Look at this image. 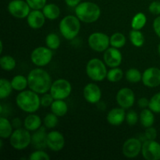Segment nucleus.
<instances>
[{"mask_svg":"<svg viewBox=\"0 0 160 160\" xmlns=\"http://www.w3.org/2000/svg\"><path fill=\"white\" fill-rule=\"evenodd\" d=\"M28 87L38 94L47 93L52 84L49 73L42 68L33 69L28 75Z\"/></svg>","mask_w":160,"mask_h":160,"instance_id":"f257e3e1","label":"nucleus"},{"mask_svg":"<svg viewBox=\"0 0 160 160\" xmlns=\"http://www.w3.org/2000/svg\"><path fill=\"white\" fill-rule=\"evenodd\" d=\"M17 106L22 111L28 113L37 112L41 106V98L38 94L32 90H23L16 98Z\"/></svg>","mask_w":160,"mask_h":160,"instance_id":"f03ea898","label":"nucleus"},{"mask_svg":"<svg viewBox=\"0 0 160 160\" xmlns=\"http://www.w3.org/2000/svg\"><path fill=\"white\" fill-rule=\"evenodd\" d=\"M75 15L81 22L92 23L99 19L101 9L92 2H81L75 7Z\"/></svg>","mask_w":160,"mask_h":160,"instance_id":"7ed1b4c3","label":"nucleus"},{"mask_svg":"<svg viewBox=\"0 0 160 160\" xmlns=\"http://www.w3.org/2000/svg\"><path fill=\"white\" fill-rule=\"evenodd\" d=\"M81 20L73 15L64 17L59 23L60 34L67 40H73L78 35L81 30Z\"/></svg>","mask_w":160,"mask_h":160,"instance_id":"20e7f679","label":"nucleus"},{"mask_svg":"<svg viewBox=\"0 0 160 160\" xmlns=\"http://www.w3.org/2000/svg\"><path fill=\"white\" fill-rule=\"evenodd\" d=\"M107 69L105 62L98 58H93L88 62L86 73L94 81H102L107 77Z\"/></svg>","mask_w":160,"mask_h":160,"instance_id":"39448f33","label":"nucleus"},{"mask_svg":"<svg viewBox=\"0 0 160 160\" xmlns=\"http://www.w3.org/2000/svg\"><path fill=\"white\" fill-rule=\"evenodd\" d=\"M32 135L26 128H17L13 131L9 138V144L16 150L21 151L28 148L31 144Z\"/></svg>","mask_w":160,"mask_h":160,"instance_id":"423d86ee","label":"nucleus"},{"mask_svg":"<svg viewBox=\"0 0 160 160\" xmlns=\"http://www.w3.org/2000/svg\"><path fill=\"white\" fill-rule=\"evenodd\" d=\"M72 92L71 84L66 79H58L52 82L50 88V94L54 99H66Z\"/></svg>","mask_w":160,"mask_h":160,"instance_id":"0eeeda50","label":"nucleus"},{"mask_svg":"<svg viewBox=\"0 0 160 160\" xmlns=\"http://www.w3.org/2000/svg\"><path fill=\"white\" fill-rule=\"evenodd\" d=\"M88 43L92 50L102 52L110 45V38L105 33L94 32L89 35Z\"/></svg>","mask_w":160,"mask_h":160,"instance_id":"6e6552de","label":"nucleus"},{"mask_svg":"<svg viewBox=\"0 0 160 160\" xmlns=\"http://www.w3.org/2000/svg\"><path fill=\"white\" fill-rule=\"evenodd\" d=\"M52 50L48 47L39 46L35 48L31 54V60L37 67H45L48 65L52 59Z\"/></svg>","mask_w":160,"mask_h":160,"instance_id":"1a4fd4ad","label":"nucleus"},{"mask_svg":"<svg viewBox=\"0 0 160 160\" xmlns=\"http://www.w3.org/2000/svg\"><path fill=\"white\" fill-rule=\"evenodd\" d=\"M7 9L10 15L15 18L24 19L29 15L31 8L24 0H12L8 4Z\"/></svg>","mask_w":160,"mask_h":160,"instance_id":"9d476101","label":"nucleus"},{"mask_svg":"<svg viewBox=\"0 0 160 160\" xmlns=\"http://www.w3.org/2000/svg\"><path fill=\"white\" fill-rule=\"evenodd\" d=\"M142 141L137 138H131L125 141L122 146V152L125 157L134 159L142 153Z\"/></svg>","mask_w":160,"mask_h":160,"instance_id":"9b49d317","label":"nucleus"},{"mask_svg":"<svg viewBox=\"0 0 160 160\" xmlns=\"http://www.w3.org/2000/svg\"><path fill=\"white\" fill-rule=\"evenodd\" d=\"M142 155L146 160H160V144L156 140H146L142 143Z\"/></svg>","mask_w":160,"mask_h":160,"instance_id":"f8f14e48","label":"nucleus"},{"mask_svg":"<svg viewBox=\"0 0 160 160\" xmlns=\"http://www.w3.org/2000/svg\"><path fill=\"white\" fill-rule=\"evenodd\" d=\"M116 100L120 107L125 109H130L135 102V95L132 89L129 88H123L117 93Z\"/></svg>","mask_w":160,"mask_h":160,"instance_id":"ddd939ff","label":"nucleus"},{"mask_svg":"<svg viewBox=\"0 0 160 160\" xmlns=\"http://www.w3.org/2000/svg\"><path fill=\"white\" fill-rule=\"evenodd\" d=\"M142 83L145 87L156 88L160 85V69L149 67L142 73Z\"/></svg>","mask_w":160,"mask_h":160,"instance_id":"4468645a","label":"nucleus"},{"mask_svg":"<svg viewBox=\"0 0 160 160\" xmlns=\"http://www.w3.org/2000/svg\"><path fill=\"white\" fill-rule=\"evenodd\" d=\"M65 138L62 133L52 131L47 134V148L53 152H59L64 148Z\"/></svg>","mask_w":160,"mask_h":160,"instance_id":"2eb2a0df","label":"nucleus"},{"mask_svg":"<svg viewBox=\"0 0 160 160\" xmlns=\"http://www.w3.org/2000/svg\"><path fill=\"white\" fill-rule=\"evenodd\" d=\"M123 56L119 48L111 47L108 48L103 54V60L106 66L110 68L118 67L121 64Z\"/></svg>","mask_w":160,"mask_h":160,"instance_id":"dca6fc26","label":"nucleus"},{"mask_svg":"<svg viewBox=\"0 0 160 160\" xmlns=\"http://www.w3.org/2000/svg\"><path fill=\"white\" fill-rule=\"evenodd\" d=\"M84 98L88 102L91 104L98 103L102 98V91L100 88L95 83H89L86 84L83 90Z\"/></svg>","mask_w":160,"mask_h":160,"instance_id":"f3484780","label":"nucleus"},{"mask_svg":"<svg viewBox=\"0 0 160 160\" xmlns=\"http://www.w3.org/2000/svg\"><path fill=\"white\" fill-rule=\"evenodd\" d=\"M46 17L41 9H33L27 17L28 26L32 29H39L44 26Z\"/></svg>","mask_w":160,"mask_h":160,"instance_id":"a211bd4d","label":"nucleus"},{"mask_svg":"<svg viewBox=\"0 0 160 160\" xmlns=\"http://www.w3.org/2000/svg\"><path fill=\"white\" fill-rule=\"evenodd\" d=\"M108 123L112 126H120L126 120V112L125 109L122 107H117L112 109L107 114Z\"/></svg>","mask_w":160,"mask_h":160,"instance_id":"6ab92c4d","label":"nucleus"},{"mask_svg":"<svg viewBox=\"0 0 160 160\" xmlns=\"http://www.w3.org/2000/svg\"><path fill=\"white\" fill-rule=\"evenodd\" d=\"M45 127H41L32 134L31 144L36 149H42L47 147V134Z\"/></svg>","mask_w":160,"mask_h":160,"instance_id":"aec40b11","label":"nucleus"},{"mask_svg":"<svg viewBox=\"0 0 160 160\" xmlns=\"http://www.w3.org/2000/svg\"><path fill=\"white\" fill-rule=\"evenodd\" d=\"M23 126L29 131H35L42 127V119L35 114L30 113L23 121Z\"/></svg>","mask_w":160,"mask_h":160,"instance_id":"412c9836","label":"nucleus"},{"mask_svg":"<svg viewBox=\"0 0 160 160\" xmlns=\"http://www.w3.org/2000/svg\"><path fill=\"white\" fill-rule=\"evenodd\" d=\"M139 120L142 127L147 128L152 127L155 123L154 112L150 109H143L139 115Z\"/></svg>","mask_w":160,"mask_h":160,"instance_id":"4be33fe9","label":"nucleus"},{"mask_svg":"<svg viewBox=\"0 0 160 160\" xmlns=\"http://www.w3.org/2000/svg\"><path fill=\"white\" fill-rule=\"evenodd\" d=\"M52 112L56 114L58 117L65 116L68 112V106L62 99H55L50 106Z\"/></svg>","mask_w":160,"mask_h":160,"instance_id":"5701e85b","label":"nucleus"},{"mask_svg":"<svg viewBox=\"0 0 160 160\" xmlns=\"http://www.w3.org/2000/svg\"><path fill=\"white\" fill-rule=\"evenodd\" d=\"M12 123L4 117H1L0 118V137L2 139H7L10 138L12 132Z\"/></svg>","mask_w":160,"mask_h":160,"instance_id":"b1692460","label":"nucleus"},{"mask_svg":"<svg viewBox=\"0 0 160 160\" xmlns=\"http://www.w3.org/2000/svg\"><path fill=\"white\" fill-rule=\"evenodd\" d=\"M42 10L46 19L50 20H56L60 15V9L57 5L54 4V3L46 4Z\"/></svg>","mask_w":160,"mask_h":160,"instance_id":"393cba45","label":"nucleus"},{"mask_svg":"<svg viewBox=\"0 0 160 160\" xmlns=\"http://www.w3.org/2000/svg\"><path fill=\"white\" fill-rule=\"evenodd\" d=\"M10 81L13 90L17 91V92H22L25 90L28 86V77L26 78L23 75H16Z\"/></svg>","mask_w":160,"mask_h":160,"instance_id":"a878e982","label":"nucleus"},{"mask_svg":"<svg viewBox=\"0 0 160 160\" xmlns=\"http://www.w3.org/2000/svg\"><path fill=\"white\" fill-rule=\"evenodd\" d=\"M129 38L132 45L138 48L145 44V37L140 30H131L129 33Z\"/></svg>","mask_w":160,"mask_h":160,"instance_id":"bb28decb","label":"nucleus"},{"mask_svg":"<svg viewBox=\"0 0 160 160\" xmlns=\"http://www.w3.org/2000/svg\"><path fill=\"white\" fill-rule=\"evenodd\" d=\"M147 23V17L143 12H138L131 20V28L134 30H142Z\"/></svg>","mask_w":160,"mask_h":160,"instance_id":"cd10ccee","label":"nucleus"},{"mask_svg":"<svg viewBox=\"0 0 160 160\" xmlns=\"http://www.w3.org/2000/svg\"><path fill=\"white\" fill-rule=\"evenodd\" d=\"M0 66L3 70L11 71L16 67L17 62L12 56H9V55H5L0 58Z\"/></svg>","mask_w":160,"mask_h":160,"instance_id":"c85d7f7f","label":"nucleus"},{"mask_svg":"<svg viewBox=\"0 0 160 160\" xmlns=\"http://www.w3.org/2000/svg\"><path fill=\"white\" fill-rule=\"evenodd\" d=\"M126 37L120 32H116L110 37V45L117 48H121L126 45Z\"/></svg>","mask_w":160,"mask_h":160,"instance_id":"c756f323","label":"nucleus"},{"mask_svg":"<svg viewBox=\"0 0 160 160\" xmlns=\"http://www.w3.org/2000/svg\"><path fill=\"white\" fill-rule=\"evenodd\" d=\"M11 81H8L7 79L2 78L0 80V98L4 99L10 95L12 91Z\"/></svg>","mask_w":160,"mask_h":160,"instance_id":"7c9ffc66","label":"nucleus"},{"mask_svg":"<svg viewBox=\"0 0 160 160\" xmlns=\"http://www.w3.org/2000/svg\"><path fill=\"white\" fill-rule=\"evenodd\" d=\"M45 44L50 49L56 50L58 49L60 46L61 41L56 33H50L45 38Z\"/></svg>","mask_w":160,"mask_h":160,"instance_id":"2f4dec72","label":"nucleus"},{"mask_svg":"<svg viewBox=\"0 0 160 160\" xmlns=\"http://www.w3.org/2000/svg\"><path fill=\"white\" fill-rule=\"evenodd\" d=\"M123 78V72L119 67H113V68H111V70H109L107 73V78L108 81L109 82L116 83L118 82V81H121L122 78Z\"/></svg>","mask_w":160,"mask_h":160,"instance_id":"473e14b6","label":"nucleus"},{"mask_svg":"<svg viewBox=\"0 0 160 160\" xmlns=\"http://www.w3.org/2000/svg\"><path fill=\"white\" fill-rule=\"evenodd\" d=\"M125 77L127 81L130 83H138L142 80V73L140 70L135 68H131L127 70Z\"/></svg>","mask_w":160,"mask_h":160,"instance_id":"72a5a7b5","label":"nucleus"},{"mask_svg":"<svg viewBox=\"0 0 160 160\" xmlns=\"http://www.w3.org/2000/svg\"><path fill=\"white\" fill-rule=\"evenodd\" d=\"M58 122H59L58 117L53 112L48 113L44 118V125L48 129H52L56 128L58 124Z\"/></svg>","mask_w":160,"mask_h":160,"instance_id":"f704fd0d","label":"nucleus"},{"mask_svg":"<svg viewBox=\"0 0 160 160\" xmlns=\"http://www.w3.org/2000/svg\"><path fill=\"white\" fill-rule=\"evenodd\" d=\"M148 108L155 113H160V92L152 97L149 100Z\"/></svg>","mask_w":160,"mask_h":160,"instance_id":"c9c22d12","label":"nucleus"},{"mask_svg":"<svg viewBox=\"0 0 160 160\" xmlns=\"http://www.w3.org/2000/svg\"><path fill=\"white\" fill-rule=\"evenodd\" d=\"M28 159L30 160H49L50 156L42 149H37L30 155Z\"/></svg>","mask_w":160,"mask_h":160,"instance_id":"e433bc0d","label":"nucleus"},{"mask_svg":"<svg viewBox=\"0 0 160 160\" xmlns=\"http://www.w3.org/2000/svg\"><path fill=\"white\" fill-rule=\"evenodd\" d=\"M139 120V116L134 110H129L126 113V122L130 126H134Z\"/></svg>","mask_w":160,"mask_h":160,"instance_id":"4c0bfd02","label":"nucleus"},{"mask_svg":"<svg viewBox=\"0 0 160 160\" xmlns=\"http://www.w3.org/2000/svg\"><path fill=\"white\" fill-rule=\"evenodd\" d=\"M32 9H42L46 5L47 0H26Z\"/></svg>","mask_w":160,"mask_h":160,"instance_id":"58836bf2","label":"nucleus"},{"mask_svg":"<svg viewBox=\"0 0 160 160\" xmlns=\"http://www.w3.org/2000/svg\"><path fill=\"white\" fill-rule=\"evenodd\" d=\"M54 100V98H53L51 94H43V95L41 97V106H43V107L51 106Z\"/></svg>","mask_w":160,"mask_h":160,"instance_id":"ea45409f","label":"nucleus"},{"mask_svg":"<svg viewBox=\"0 0 160 160\" xmlns=\"http://www.w3.org/2000/svg\"><path fill=\"white\" fill-rule=\"evenodd\" d=\"M144 134L147 140H156L157 138V131L153 127H150L145 129Z\"/></svg>","mask_w":160,"mask_h":160,"instance_id":"a19ab883","label":"nucleus"},{"mask_svg":"<svg viewBox=\"0 0 160 160\" xmlns=\"http://www.w3.org/2000/svg\"><path fill=\"white\" fill-rule=\"evenodd\" d=\"M148 10L153 15H160V1H153L150 3Z\"/></svg>","mask_w":160,"mask_h":160,"instance_id":"79ce46f5","label":"nucleus"},{"mask_svg":"<svg viewBox=\"0 0 160 160\" xmlns=\"http://www.w3.org/2000/svg\"><path fill=\"white\" fill-rule=\"evenodd\" d=\"M153 29H154L155 33L156 35L160 38V16L156 17L153 21Z\"/></svg>","mask_w":160,"mask_h":160,"instance_id":"37998d69","label":"nucleus"},{"mask_svg":"<svg viewBox=\"0 0 160 160\" xmlns=\"http://www.w3.org/2000/svg\"><path fill=\"white\" fill-rule=\"evenodd\" d=\"M138 105L142 109H145V108L148 107L149 105V100L146 98V97H142V98H139L138 101Z\"/></svg>","mask_w":160,"mask_h":160,"instance_id":"c03bdc74","label":"nucleus"},{"mask_svg":"<svg viewBox=\"0 0 160 160\" xmlns=\"http://www.w3.org/2000/svg\"><path fill=\"white\" fill-rule=\"evenodd\" d=\"M65 2L69 7H76L81 2V0H65Z\"/></svg>","mask_w":160,"mask_h":160,"instance_id":"a18cd8bd","label":"nucleus"},{"mask_svg":"<svg viewBox=\"0 0 160 160\" xmlns=\"http://www.w3.org/2000/svg\"><path fill=\"white\" fill-rule=\"evenodd\" d=\"M12 126H13V128H15L16 129H17V128H20V126L22 125L21 120L18 118L13 119L12 121Z\"/></svg>","mask_w":160,"mask_h":160,"instance_id":"49530a36","label":"nucleus"},{"mask_svg":"<svg viewBox=\"0 0 160 160\" xmlns=\"http://www.w3.org/2000/svg\"><path fill=\"white\" fill-rule=\"evenodd\" d=\"M0 45H1V48H0V52L2 53V50H3V44H2V42H0Z\"/></svg>","mask_w":160,"mask_h":160,"instance_id":"de8ad7c7","label":"nucleus"},{"mask_svg":"<svg viewBox=\"0 0 160 160\" xmlns=\"http://www.w3.org/2000/svg\"><path fill=\"white\" fill-rule=\"evenodd\" d=\"M158 52H159V54L160 55V43L158 45Z\"/></svg>","mask_w":160,"mask_h":160,"instance_id":"09e8293b","label":"nucleus"}]
</instances>
